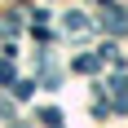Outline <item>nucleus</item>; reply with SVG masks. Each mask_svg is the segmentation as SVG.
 Returning <instances> with one entry per match:
<instances>
[{"label": "nucleus", "mask_w": 128, "mask_h": 128, "mask_svg": "<svg viewBox=\"0 0 128 128\" xmlns=\"http://www.w3.org/2000/svg\"><path fill=\"white\" fill-rule=\"evenodd\" d=\"M106 26H110L115 36H124V31H128V18H124L119 9H106Z\"/></svg>", "instance_id": "obj_1"}, {"label": "nucleus", "mask_w": 128, "mask_h": 128, "mask_svg": "<svg viewBox=\"0 0 128 128\" xmlns=\"http://www.w3.org/2000/svg\"><path fill=\"white\" fill-rule=\"evenodd\" d=\"M97 66H102V53H84V58H75V71H84V75L97 71Z\"/></svg>", "instance_id": "obj_2"}, {"label": "nucleus", "mask_w": 128, "mask_h": 128, "mask_svg": "<svg viewBox=\"0 0 128 128\" xmlns=\"http://www.w3.org/2000/svg\"><path fill=\"white\" fill-rule=\"evenodd\" d=\"M66 31H84V13H66Z\"/></svg>", "instance_id": "obj_3"}, {"label": "nucleus", "mask_w": 128, "mask_h": 128, "mask_svg": "<svg viewBox=\"0 0 128 128\" xmlns=\"http://www.w3.org/2000/svg\"><path fill=\"white\" fill-rule=\"evenodd\" d=\"M0 80H4V84L13 80V66H9V62H0Z\"/></svg>", "instance_id": "obj_4"}]
</instances>
